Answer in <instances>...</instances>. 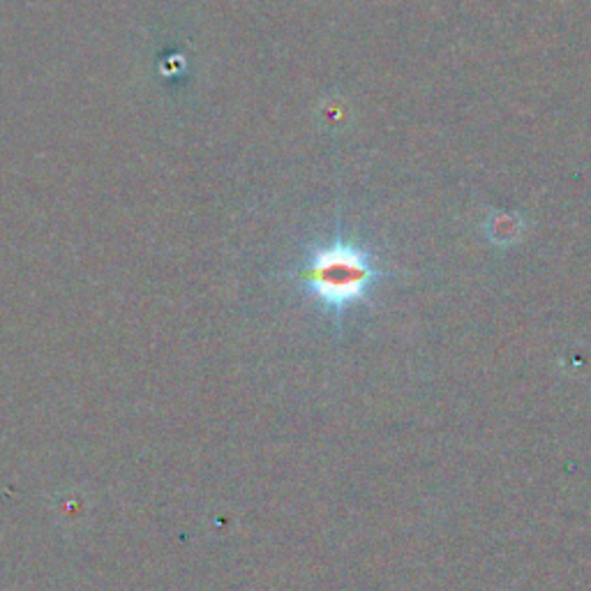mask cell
<instances>
[{"label":"cell","mask_w":591,"mask_h":591,"mask_svg":"<svg viewBox=\"0 0 591 591\" xmlns=\"http://www.w3.org/2000/svg\"><path fill=\"white\" fill-rule=\"evenodd\" d=\"M384 278L389 273L379 266L372 252L345 239L312 250L299 270L301 287L335 320H343L349 310L366 303Z\"/></svg>","instance_id":"cell-1"},{"label":"cell","mask_w":591,"mask_h":591,"mask_svg":"<svg viewBox=\"0 0 591 591\" xmlns=\"http://www.w3.org/2000/svg\"><path fill=\"white\" fill-rule=\"evenodd\" d=\"M522 220L518 216H511V213H495L488 224H485V229H488V236L493 243L497 245H506V243H513L518 241V236L522 234Z\"/></svg>","instance_id":"cell-2"}]
</instances>
